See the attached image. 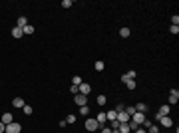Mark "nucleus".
<instances>
[{
	"label": "nucleus",
	"instance_id": "obj_1",
	"mask_svg": "<svg viewBox=\"0 0 179 133\" xmlns=\"http://www.w3.org/2000/svg\"><path fill=\"white\" fill-rule=\"evenodd\" d=\"M22 131V125L18 121H12V123H8L6 125V129H4V133H20Z\"/></svg>",
	"mask_w": 179,
	"mask_h": 133
},
{
	"label": "nucleus",
	"instance_id": "obj_2",
	"mask_svg": "<svg viewBox=\"0 0 179 133\" xmlns=\"http://www.w3.org/2000/svg\"><path fill=\"white\" fill-rule=\"evenodd\" d=\"M84 125H86L88 131H98V129H100V125H98V121H96V117H88Z\"/></svg>",
	"mask_w": 179,
	"mask_h": 133
},
{
	"label": "nucleus",
	"instance_id": "obj_3",
	"mask_svg": "<svg viewBox=\"0 0 179 133\" xmlns=\"http://www.w3.org/2000/svg\"><path fill=\"white\" fill-rule=\"evenodd\" d=\"M74 103H76L78 107H82V105H88V95L76 93V95H74Z\"/></svg>",
	"mask_w": 179,
	"mask_h": 133
},
{
	"label": "nucleus",
	"instance_id": "obj_4",
	"mask_svg": "<svg viewBox=\"0 0 179 133\" xmlns=\"http://www.w3.org/2000/svg\"><path fill=\"white\" fill-rule=\"evenodd\" d=\"M169 103H167V105H175V103H177V101H179V91H177V89H171V91H169Z\"/></svg>",
	"mask_w": 179,
	"mask_h": 133
},
{
	"label": "nucleus",
	"instance_id": "obj_5",
	"mask_svg": "<svg viewBox=\"0 0 179 133\" xmlns=\"http://www.w3.org/2000/svg\"><path fill=\"white\" fill-rule=\"evenodd\" d=\"M169 109H171V105H161L159 109H157V115H155V119H159V117H165V115H169Z\"/></svg>",
	"mask_w": 179,
	"mask_h": 133
},
{
	"label": "nucleus",
	"instance_id": "obj_6",
	"mask_svg": "<svg viewBox=\"0 0 179 133\" xmlns=\"http://www.w3.org/2000/svg\"><path fill=\"white\" fill-rule=\"evenodd\" d=\"M143 119H145V113H139V111H135L134 115H131V121H135L137 125H141V123H143Z\"/></svg>",
	"mask_w": 179,
	"mask_h": 133
},
{
	"label": "nucleus",
	"instance_id": "obj_7",
	"mask_svg": "<svg viewBox=\"0 0 179 133\" xmlns=\"http://www.w3.org/2000/svg\"><path fill=\"white\" fill-rule=\"evenodd\" d=\"M96 121H98V125H100V127H106L108 119H106V113H103V111H100V113L96 115Z\"/></svg>",
	"mask_w": 179,
	"mask_h": 133
},
{
	"label": "nucleus",
	"instance_id": "obj_8",
	"mask_svg": "<svg viewBox=\"0 0 179 133\" xmlns=\"http://www.w3.org/2000/svg\"><path fill=\"white\" fill-rule=\"evenodd\" d=\"M157 123H161L163 127H171V125H173V119H171L169 115H165V117H159V119H157Z\"/></svg>",
	"mask_w": 179,
	"mask_h": 133
},
{
	"label": "nucleus",
	"instance_id": "obj_9",
	"mask_svg": "<svg viewBox=\"0 0 179 133\" xmlns=\"http://www.w3.org/2000/svg\"><path fill=\"white\" fill-rule=\"evenodd\" d=\"M0 121L4 123V125H8V123H12V121H14V115H12L10 111H6V113H4V115L0 117Z\"/></svg>",
	"mask_w": 179,
	"mask_h": 133
},
{
	"label": "nucleus",
	"instance_id": "obj_10",
	"mask_svg": "<svg viewBox=\"0 0 179 133\" xmlns=\"http://www.w3.org/2000/svg\"><path fill=\"white\" fill-rule=\"evenodd\" d=\"M12 105H14L16 109H22L24 105H26V101H24L22 97H14V100H12Z\"/></svg>",
	"mask_w": 179,
	"mask_h": 133
},
{
	"label": "nucleus",
	"instance_id": "obj_11",
	"mask_svg": "<svg viewBox=\"0 0 179 133\" xmlns=\"http://www.w3.org/2000/svg\"><path fill=\"white\" fill-rule=\"evenodd\" d=\"M90 91H92V86H90V84H84V81H82V84H80V93H82V95H88Z\"/></svg>",
	"mask_w": 179,
	"mask_h": 133
},
{
	"label": "nucleus",
	"instance_id": "obj_12",
	"mask_svg": "<svg viewBox=\"0 0 179 133\" xmlns=\"http://www.w3.org/2000/svg\"><path fill=\"white\" fill-rule=\"evenodd\" d=\"M127 79H135V72H134V70H129L127 74H123V76H122V81H123V84H125Z\"/></svg>",
	"mask_w": 179,
	"mask_h": 133
},
{
	"label": "nucleus",
	"instance_id": "obj_13",
	"mask_svg": "<svg viewBox=\"0 0 179 133\" xmlns=\"http://www.w3.org/2000/svg\"><path fill=\"white\" fill-rule=\"evenodd\" d=\"M24 32H22V28H18V26H14L12 28V38H22Z\"/></svg>",
	"mask_w": 179,
	"mask_h": 133
},
{
	"label": "nucleus",
	"instance_id": "obj_14",
	"mask_svg": "<svg viewBox=\"0 0 179 133\" xmlns=\"http://www.w3.org/2000/svg\"><path fill=\"white\" fill-rule=\"evenodd\" d=\"M106 119H108V121H113V119H117V111H115V109H110L108 113H106Z\"/></svg>",
	"mask_w": 179,
	"mask_h": 133
},
{
	"label": "nucleus",
	"instance_id": "obj_15",
	"mask_svg": "<svg viewBox=\"0 0 179 133\" xmlns=\"http://www.w3.org/2000/svg\"><path fill=\"white\" fill-rule=\"evenodd\" d=\"M26 24H28V18H26V16H20V18L16 20V26H18V28H24Z\"/></svg>",
	"mask_w": 179,
	"mask_h": 133
},
{
	"label": "nucleus",
	"instance_id": "obj_16",
	"mask_svg": "<svg viewBox=\"0 0 179 133\" xmlns=\"http://www.w3.org/2000/svg\"><path fill=\"white\" fill-rule=\"evenodd\" d=\"M135 111H139V113H145V111H147V105L139 101V103H135Z\"/></svg>",
	"mask_w": 179,
	"mask_h": 133
},
{
	"label": "nucleus",
	"instance_id": "obj_17",
	"mask_svg": "<svg viewBox=\"0 0 179 133\" xmlns=\"http://www.w3.org/2000/svg\"><path fill=\"white\" fill-rule=\"evenodd\" d=\"M22 32H24V36H28V34H34V26L32 24H26L22 28Z\"/></svg>",
	"mask_w": 179,
	"mask_h": 133
},
{
	"label": "nucleus",
	"instance_id": "obj_18",
	"mask_svg": "<svg viewBox=\"0 0 179 133\" xmlns=\"http://www.w3.org/2000/svg\"><path fill=\"white\" fill-rule=\"evenodd\" d=\"M106 95H103V93H100V95H98V97H96V103H98V105H106Z\"/></svg>",
	"mask_w": 179,
	"mask_h": 133
},
{
	"label": "nucleus",
	"instance_id": "obj_19",
	"mask_svg": "<svg viewBox=\"0 0 179 133\" xmlns=\"http://www.w3.org/2000/svg\"><path fill=\"white\" fill-rule=\"evenodd\" d=\"M76 119H78V117H76L74 113H70V115H68V117H66V119H64V121H66L68 125H72V123H76Z\"/></svg>",
	"mask_w": 179,
	"mask_h": 133
},
{
	"label": "nucleus",
	"instance_id": "obj_20",
	"mask_svg": "<svg viewBox=\"0 0 179 133\" xmlns=\"http://www.w3.org/2000/svg\"><path fill=\"white\" fill-rule=\"evenodd\" d=\"M129 34H131L129 28H122V30H120V36H122V38H129Z\"/></svg>",
	"mask_w": 179,
	"mask_h": 133
},
{
	"label": "nucleus",
	"instance_id": "obj_21",
	"mask_svg": "<svg viewBox=\"0 0 179 133\" xmlns=\"http://www.w3.org/2000/svg\"><path fill=\"white\" fill-rule=\"evenodd\" d=\"M96 72H103V68H106V64H103V62H101V60H98V62H96Z\"/></svg>",
	"mask_w": 179,
	"mask_h": 133
},
{
	"label": "nucleus",
	"instance_id": "obj_22",
	"mask_svg": "<svg viewBox=\"0 0 179 133\" xmlns=\"http://www.w3.org/2000/svg\"><path fill=\"white\" fill-rule=\"evenodd\" d=\"M125 86H127V89H135V88H137L135 79H127V81H125Z\"/></svg>",
	"mask_w": 179,
	"mask_h": 133
},
{
	"label": "nucleus",
	"instance_id": "obj_23",
	"mask_svg": "<svg viewBox=\"0 0 179 133\" xmlns=\"http://www.w3.org/2000/svg\"><path fill=\"white\" fill-rule=\"evenodd\" d=\"M123 111H125V113H127V115L131 117V115H134V113H135V105H127V107H125V109H123Z\"/></svg>",
	"mask_w": 179,
	"mask_h": 133
},
{
	"label": "nucleus",
	"instance_id": "obj_24",
	"mask_svg": "<svg viewBox=\"0 0 179 133\" xmlns=\"http://www.w3.org/2000/svg\"><path fill=\"white\" fill-rule=\"evenodd\" d=\"M120 133H129V127H127V123H120Z\"/></svg>",
	"mask_w": 179,
	"mask_h": 133
},
{
	"label": "nucleus",
	"instance_id": "obj_25",
	"mask_svg": "<svg viewBox=\"0 0 179 133\" xmlns=\"http://www.w3.org/2000/svg\"><path fill=\"white\" fill-rule=\"evenodd\" d=\"M147 133H159V127H157V123L149 125V127H147Z\"/></svg>",
	"mask_w": 179,
	"mask_h": 133
},
{
	"label": "nucleus",
	"instance_id": "obj_26",
	"mask_svg": "<svg viewBox=\"0 0 179 133\" xmlns=\"http://www.w3.org/2000/svg\"><path fill=\"white\" fill-rule=\"evenodd\" d=\"M88 113H90V107H88V105H82V107H80V115H84V117H86Z\"/></svg>",
	"mask_w": 179,
	"mask_h": 133
},
{
	"label": "nucleus",
	"instance_id": "obj_27",
	"mask_svg": "<svg viewBox=\"0 0 179 133\" xmlns=\"http://www.w3.org/2000/svg\"><path fill=\"white\" fill-rule=\"evenodd\" d=\"M127 127H129V131H135V129H137L139 125H137L135 121H131V119H129V121H127Z\"/></svg>",
	"mask_w": 179,
	"mask_h": 133
},
{
	"label": "nucleus",
	"instance_id": "obj_28",
	"mask_svg": "<svg viewBox=\"0 0 179 133\" xmlns=\"http://www.w3.org/2000/svg\"><path fill=\"white\" fill-rule=\"evenodd\" d=\"M80 84H82V78H80V76H74V78H72V86H80Z\"/></svg>",
	"mask_w": 179,
	"mask_h": 133
},
{
	"label": "nucleus",
	"instance_id": "obj_29",
	"mask_svg": "<svg viewBox=\"0 0 179 133\" xmlns=\"http://www.w3.org/2000/svg\"><path fill=\"white\" fill-rule=\"evenodd\" d=\"M22 111L26 113V115H30V113H32V105H28V103H26V105L22 107Z\"/></svg>",
	"mask_w": 179,
	"mask_h": 133
},
{
	"label": "nucleus",
	"instance_id": "obj_30",
	"mask_svg": "<svg viewBox=\"0 0 179 133\" xmlns=\"http://www.w3.org/2000/svg\"><path fill=\"white\" fill-rule=\"evenodd\" d=\"M169 32L173 34V36H177V34H179V26H173V24H171V28H169Z\"/></svg>",
	"mask_w": 179,
	"mask_h": 133
},
{
	"label": "nucleus",
	"instance_id": "obj_31",
	"mask_svg": "<svg viewBox=\"0 0 179 133\" xmlns=\"http://www.w3.org/2000/svg\"><path fill=\"white\" fill-rule=\"evenodd\" d=\"M72 4H74L72 0H62V6H64V8H72Z\"/></svg>",
	"mask_w": 179,
	"mask_h": 133
},
{
	"label": "nucleus",
	"instance_id": "obj_32",
	"mask_svg": "<svg viewBox=\"0 0 179 133\" xmlns=\"http://www.w3.org/2000/svg\"><path fill=\"white\" fill-rule=\"evenodd\" d=\"M70 91L76 95V93H80V86H70Z\"/></svg>",
	"mask_w": 179,
	"mask_h": 133
},
{
	"label": "nucleus",
	"instance_id": "obj_33",
	"mask_svg": "<svg viewBox=\"0 0 179 133\" xmlns=\"http://www.w3.org/2000/svg\"><path fill=\"white\" fill-rule=\"evenodd\" d=\"M171 22H173V26H179V16H177V14H173V18H171Z\"/></svg>",
	"mask_w": 179,
	"mask_h": 133
},
{
	"label": "nucleus",
	"instance_id": "obj_34",
	"mask_svg": "<svg viewBox=\"0 0 179 133\" xmlns=\"http://www.w3.org/2000/svg\"><path fill=\"white\" fill-rule=\"evenodd\" d=\"M123 109H125V105H123V103H117V105H115V111H117V113L123 111Z\"/></svg>",
	"mask_w": 179,
	"mask_h": 133
},
{
	"label": "nucleus",
	"instance_id": "obj_35",
	"mask_svg": "<svg viewBox=\"0 0 179 133\" xmlns=\"http://www.w3.org/2000/svg\"><path fill=\"white\" fill-rule=\"evenodd\" d=\"M134 133H147V129H143V127H141V125H139V127H137V129H135Z\"/></svg>",
	"mask_w": 179,
	"mask_h": 133
},
{
	"label": "nucleus",
	"instance_id": "obj_36",
	"mask_svg": "<svg viewBox=\"0 0 179 133\" xmlns=\"http://www.w3.org/2000/svg\"><path fill=\"white\" fill-rule=\"evenodd\" d=\"M101 129V133H112V129H110V127H100Z\"/></svg>",
	"mask_w": 179,
	"mask_h": 133
},
{
	"label": "nucleus",
	"instance_id": "obj_37",
	"mask_svg": "<svg viewBox=\"0 0 179 133\" xmlns=\"http://www.w3.org/2000/svg\"><path fill=\"white\" fill-rule=\"evenodd\" d=\"M4 129H6V125H4V123L0 121V133H4Z\"/></svg>",
	"mask_w": 179,
	"mask_h": 133
}]
</instances>
